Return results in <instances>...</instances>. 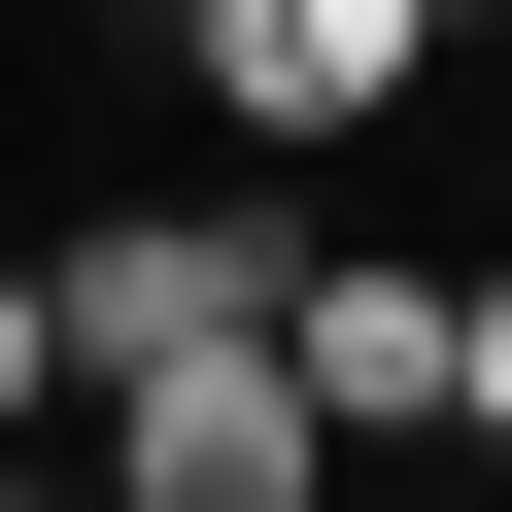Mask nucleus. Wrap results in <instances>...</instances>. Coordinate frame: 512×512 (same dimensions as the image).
<instances>
[{
    "mask_svg": "<svg viewBox=\"0 0 512 512\" xmlns=\"http://www.w3.org/2000/svg\"><path fill=\"white\" fill-rule=\"evenodd\" d=\"M103 478L137 512H308L342 410H308V342H171V376H103Z\"/></svg>",
    "mask_w": 512,
    "mask_h": 512,
    "instance_id": "f257e3e1",
    "label": "nucleus"
},
{
    "mask_svg": "<svg viewBox=\"0 0 512 512\" xmlns=\"http://www.w3.org/2000/svg\"><path fill=\"white\" fill-rule=\"evenodd\" d=\"M35 308H69V410H103V376H171V342H274V239H239V205H103Z\"/></svg>",
    "mask_w": 512,
    "mask_h": 512,
    "instance_id": "f03ea898",
    "label": "nucleus"
},
{
    "mask_svg": "<svg viewBox=\"0 0 512 512\" xmlns=\"http://www.w3.org/2000/svg\"><path fill=\"white\" fill-rule=\"evenodd\" d=\"M171 69H205L239 137H376V103L444 69V0H171Z\"/></svg>",
    "mask_w": 512,
    "mask_h": 512,
    "instance_id": "7ed1b4c3",
    "label": "nucleus"
},
{
    "mask_svg": "<svg viewBox=\"0 0 512 512\" xmlns=\"http://www.w3.org/2000/svg\"><path fill=\"white\" fill-rule=\"evenodd\" d=\"M274 342H308V410H342V444H410V410H444V342H478V274H410V239H308V274H274Z\"/></svg>",
    "mask_w": 512,
    "mask_h": 512,
    "instance_id": "20e7f679",
    "label": "nucleus"
},
{
    "mask_svg": "<svg viewBox=\"0 0 512 512\" xmlns=\"http://www.w3.org/2000/svg\"><path fill=\"white\" fill-rule=\"evenodd\" d=\"M444 444H512V274H478V342H444Z\"/></svg>",
    "mask_w": 512,
    "mask_h": 512,
    "instance_id": "39448f33",
    "label": "nucleus"
},
{
    "mask_svg": "<svg viewBox=\"0 0 512 512\" xmlns=\"http://www.w3.org/2000/svg\"><path fill=\"white\" fill-rule=\"evenodd\" d=\"M0 410H69V308H35V274H0Z\"/></svg>",
    "mask_w": 512,
    "mask_h": 512,
    "instance_id": "423d86ee",
    "label": "nucleus"
}]
</instances>
